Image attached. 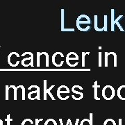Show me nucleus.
Here are the masks:
<instances>
[{"label": "nucleus", "instance_id": "obj_1", "mask_svg": "<svg viewBox=\"0 0 125 125\" xmlns=\"http://www.w3.org/2000/svg\"><path fill=\"white\" fill-rule=\"evenodd\" d=\"M90 19L86 15H81L76 20V27L77 29L81 31L85 32L90 29Z\"/></svg>", "mask_w": 125, "mask_h": 125}, {"label": "nucleus", "instance_id": "obj_25", "mask_svg": "<svg viewBox=\"0 0 125 125\" xmlns=\"http://www.w3.org/2000/svg\"><path fill=\"white\" fill-rule=\"evenodd\" d=\"M102 66V52H99V67Z\"/></svg>", "mask_w": 125, "mask_h": 125}, {"label": "nucleus", "instance_id": "obj_11", "mask_svg": "<svg viewBox=\"0 0 125 125\" xmlns=\"http://www.w3.org/2000/svg\"><path fill=\"white\" fill-rule=\"evenodd\" d=\"M117 97L121 100H125V85H121L117 88Z\"/></svg>", "mask_w": 125, "mask_h": 125}, {"label": "nucleus", "instance_id": "obj_24", "mask_svg": "<svg viewBox=\"0 0 125 125\" xmlns=\"http://www.w3.org/2000/svg\"><path fill=\"white\" fill-rule=\"evenodd\" d=\"M61 13H62V29H61V31H63V29H65L64 27H63V26H64V25H63V24H64V21H63V19H64V10H63V9L61 10Z\"/></svg>", "mask_w": 125, "mask_h": 125}, {"label": "nucleus", "instance_id": "obj_3", "mask_svg": "<svg viewBox=\"0 0 125 125\" xmlns=\"http://www.w3.org/2000/svg\"><path fill=\"white\" fill-rule=\"evenodd\" d=\"M102 96L106 100H111L115 97V89L110 85L104 86L102 90Z\"/></svg>", "mask_w": 125, "mask_h": 125}, {"label": "nucleus", "instance_id": "obj_8", "mask_svg": "<svg viewBox=\"0 0 125 125\" xmlns=\"http://www.w3.org/2000/svg\"><path fill=\"white\" fill-rule=\"evenodd\" d=\"M11 95L14 100H17V87L15 85H6V99L9 100Z\"/></svg>", "mask_w": 125, "mask_h": 125}, {"label": "nucleus", "instance_id": "obj_9", "mask_svg": "<svg viewBox=\"0 0 125 125\" xmlns=\"http://www.w3.org/2000/svg\"><path fill=\"white\" fill-rule=\"evenodd\" d=\"M27 96L30 100H34V99L40 100V88L38 85H36L35 90L29 92Z\"/></svg>", "mask_w": 125, "mask_h": 125}, {"label": "nucleus", "instance_id": "obj_22", "mask_svg": "<svg viewBox=\"0 0 125 125\" xmlns=\"http://www.w3.org/2000/svg\"><path fill=\"white\" fill-rule=\"evenodd\" d=\"M81 125H90V122L87 119H84L81 122Z\"/></svg>", "mask_w": 125, "mask_h": 125}, {"label": "nucleus", "instance_id": "obj_13", "mask_svg": "<svg viewBox=\"0 0 125 125\" xmlns=\"http://www.w3.org/2000/svg\"><path fill=\"white\" fill-rule=\"evenodd\" d=\"M94 29L95 30L97 31H103V30L98 27V16L97 15H94Z\"/></svg>", "mask_w": 125, "mask_h": 125}, {"label": "nucleus", "instance_id": "obj_26", "mask_svg": "<svg viewBox=\"0 0 125 125\" xmlns=\"http://www.w3.org/2000/svg\"><path fill=\"white\" fill-rule=\"evenodd\" d=\"M74 29H65L62 31H74Z\"/></svg>", "mask_w": 125, "mask_h": 125}, {"label": "nucleus", "instance_id": "obj_27", "mask_svg": "<svg viewBox=\"0 0 125 125\" xmlns=\"http://www.w3.org/2000/svg\"><path fill=\"white\" fill-rule=\"evenodd\" d=\"M0 125H2V122H1V123H0Z\"/></svg>", "mask_w": 125, "mask_h": 125}, {"label": "nucleus", "instance_id": "obj_14", "mask_svg": "<svg viewBox=\"0 0 125 125\" xmlns=\"http://www.w3.org/2000/svg\"><path fill=\"white\" fill-rule=\"evenodd\" d=\"M47 80H44V100H47Z\"/></svg>", "mask_w": 125, "mask_h": 125}, {"label": "nucleus", "instance_id": "obj_16", "mask_svg": "<svg viewBox=\"0 0 125 125\" xmlns=\"http://www.w3.org/2000/svg\"><path fill=\"white\" fill-rule=\"evenodd\" d=\"M104 125H116V124H115V122L112 119H108L105 121Z\"/></svg>", "mask_w": 125, "mask_h": 125}, {"label": "nucleus", "instance_id": "obj_15", "mask_svg": "<svg viewBox=\"0 0 125 125\" xmlns=\"http://www.w3.org/2000/svg\"><path fill=\"white\" fill-rule=\"evenodd\" d=\"M54 87H55V85H52V86H50V88H47V94L49 95V97H51V99H52V100H55L56 99L54 98V97L53 96V94L51 93V90L53 89Z\"/></svg>", "mask_w": 125, "mask_h": 125}, {"label": "nucleus", "instance_id": "obj_18", "mask_svg": "<svg viewBox=\"0 0 125 125\" xmlns=\"http://www.w3.org/2000/svg\"><path fill=\"white\" fill-rule=\"evenodd\" d=\"M45 125H56V122H55L54 120L49 119L48 120H47V122H45Z\"/></svg>", "mask_w": 125, "mask_h": 125}, {"label": "nucleus", "instance_id": "obj_12", "mask_svg": "<svg viewBox=\"0 0 125 125\" xmlns=\"http://www.w3.org/2000/svg\"><path fill=\"white\" fill-rule=\"evenodd\" d=\"M93 88H94V99L96 100H100V98L97 97V88H100V85H97V81L94 82V85H93Z\"/></svg>", "mask_w": 125, "mask_h": 125}, {"label": "nucleus", "instance_id": "obj_23", "mask_svg": "<svg viewBox=\"0 0 125 125\" xmlns=\"http://www.w3.org/2000/svg\"><path fill=\"white\" fill-rule=\"evenodd\" d=\"M108 52H105V67H108Z\"/></svg>", "mask_w": 125, "mask_h": 125}, {"label": "nucleus", "instance_id": "obj_17", "mask_svg": "<svg viewBox=\"0 0 125 125\" xmlns=\"http://www.w3.org/2000/svg\"><path fill=\"white\" fill-rule=\"evenodd\" d=\"M90 52H87V53H85V52H82V67H85V56H86V54H89Z\"/></svg>", "mask_w": 125, "mask_h": 125}, {"label": "nucleus", "instance_id": "obj_4", "mask_svg": "<svg viewBox=\"0 0 125 125\" xmlns=\"http://www.w3.org/2000/svg\"><path fill=\"white\" fill-rule=\"evenodd\" d=\"M70 90L69 88H67V86L64 85H61L57 90V97L61 100H67L70 97V95L67 94L70 93Z\"/></svg>", "mask_w": 125, "mask_h": 125}, {"label": "nucleus", "instance_id": "obj_10", "mask_svg": "<svg viewBox=\"0 0 125 125\" xmlns=\"http://www.w3.org/2000/svg\"><path fill=\"white\" fill-rule=\"evenodd\" d=\"M22 65L24 67H33V54L31 53L29 57H25L22 60Z\"/></svg>", "mask_w": 125, "mask_h": 125}, {"label": "nucleus", "instance_id": "obj_19", "mask_svg": "<svg viewBox=\"0 0 125 125\" xmlns=\"http://www.w3.org/2000/svg\"><path fill=\"white\" fill-rule=\"evenodd\" d=\"M112 12V21H111V31H113L115 30V29H114V21H115V20H114V15H113V13H114V10L113 9H112L111 10Z\"/></svg>", "mask_w": 125, "mask_h": 125}, {"label": "nucleus", "instance_id": "obj_7", "mask_svg": "<svg viewBox=\"0 0 125 125\" xmlns=\"http://www.w3.org/2000/svg\"><path fill=\"white\" fill-rule=\"evenodd\" d=\"M83 88L79 85H76L72 86L71 91L72 92V97L74 100H81L83 97V93H81L80 90H82Z\"/></svg>", "mask_w": 125, "mask_h": 125}, {"label": "nucleus", "instance_id": "obj_28", "mask_svg": "<svg viewBox=\"0 0 125 125\" xmlns=\"http://www.w3.org/2000/svg\"><path fill=\"white\" fill-rule=\"evenodd\" d=\"M0 49H1V47H0Z\"/></svg>", "mask_w": 125, "mask_h": 125}, {"label": "nucleus", "instance_id": "obj_20", "mask_svg": "<svg viewBox=\"0 0 125 125\" xmlns=\"http://www.w3.org/2000/svg\"><path fill=\"white\" fill-rule=\"evenodd\" d=\"M33 125V122L31 120H29V119H27L25 120H24V122H22V125Z\"/></svg>", "mask_w": 125, "mask_h": 125}, {"label": "nucleus", "instance_id": "obj_6", "mask_svg": "<svg viewBox=\"0 0 125 125\" xmlns=\"http://www.w3.org/2000/svg\"><path fill=\"white\" fill-rule=\"evenodd\" d=\"M20 58V56L17 52H13L10 53L8 56V63L9 65L11 67H17L20 63V61L18 60Z\"/></svg>", "mask_w": 125, "mask_h": 125}, {"label": "nucleus", "instance_id": "obj_21", "mask_svg": "<svg viewBox=\"0 0 125 125\" xmlns=\"http://www.w3.org/2000/svg\"><path fill=\"white\" fill-rule=\"evenodd\" d=\"M104 31H107V21H108L107 15H104Z\"/></svg>", "mask_w": 125, "mask_h": 125}, {"label": "nucleus", "instance_id": "obj_2", "mask_svg": "<svg viewBox=\"0 0 125 125\" xmlns=\"http://www.w3.org/2000/svg\"><path fill=\"white\" fill-rule=\"evenodd\" d=\"M66 62H67V65H69L70 67H76L79 64V56L78 54H76L75 52H70L67 54L66 57H65Z\"/></svg>", "mask_w": 125, "mask_h": 125}, {"label": "nucleus", "instance_id": "obj_5", "mask_svg": "<svg viewBox=\"0 0 125 125\" xmlns=\"http://www.w3.org/2000/svg\"><path fill=\"white\" fill-rule=\"evenodd\" d=\"M64 54L61 52H57L54 53L52 56V63L56 67H61L64 64Z\"/></svg>", "mask_w": 125, "mask_h": 125}]
</instances>
